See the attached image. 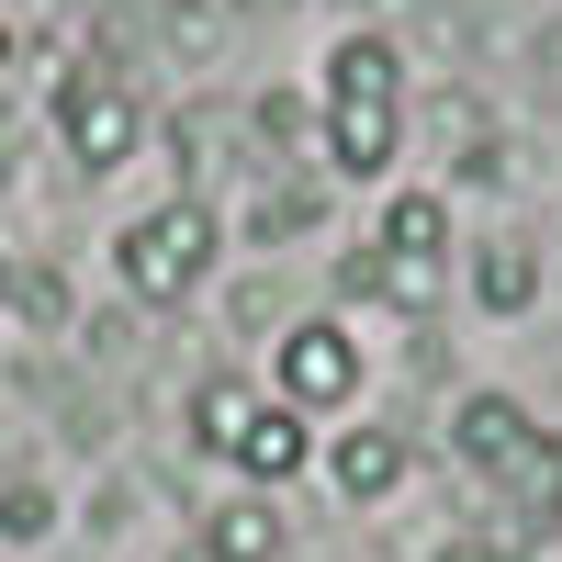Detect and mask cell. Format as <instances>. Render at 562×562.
Here are the masks:
<instances>
[{"mask_svg":"<svg viewBox=\"0 0 562 562\" xmlns=\"http://www.w3.org/2000/svg\"><path fill=\"white\" fill-rule=\"evenodd\" d=\"M214 248H225V237H214V203H203V192H180V203L135 214L124 237H113V281H124L135 304H158V315H169V304H192L203 281H214Z\"/></svg>","mask_w":562,"mask_h":562,"instance_id":"obj_1","label":"cell"},{"mask_svg":"<svg viewBox=\"0 0 562 562\" xmlns=\"http://www.w3.org/2000/svg\"><path fill=\"white\" fill-rule=\"evenodd\" d=\"M45 90H57V135H68V158H79V169H124V158H135L147 113H135L124 68L79 57V68H57V79H45Z\"/></svg>","mask_w":562,"mask_h":562,"instance_id":"obj_2","label":"cell"},{"mask_svg":"<svg viewBox=\"0 0 562 562\" xmlns=\"http://www.w3.org/2000/svg\"><path fill=\"white\" fill-rule=\"evenodd\" d=\"M270 371H281V394L270 405H293V416H326V405H349L360 394V338L338 315H293L270 338Z\"/></svg>","mask_w":562,"mask_h":562,"instance_id":"obj_3","label":"cell"},{"mask_svg":"<svg viewBox=\"0 0 562 562\" xmlns=\"http://www.w3.org/2000/svg\"><path fill=\"white\" fill-rule=\"evenodd\" d=\"M529 439H540V416H529L518 394H461V405H450V461H461L473 484H495Z\"/></svg>","mask_w":562,"mask_h":562,"instance_id":"obj_4","label":"cell"},{"mask_svg":"<svg viewBox=\"0 0 562 562\" xmlns=\"http://www.w3.org/2000/svg\"><path fill=\"white\" fill-rule=\"evenodd\" d=\"M315 147H326L338 180H383V169L405 158V113H394V102H326V113H315Z\"/></svg>","mask_w":562,"mask_h":562,"instance_id":"obj_5","label":"cell"},{"mask_svg":"<svg viewBox=\"0 0 562 562\" xmlns=\"http://www.w3.org/2000/svg\"><path fill=\"white\" fill-rule=\"evenodd\" d=\"M405 34H383V23H360V34H338V57H326V102H394L405 113Z\"/></svg>","mask_w":562,"mask_h":562,"instance_id":"obj_6","label":"cell"},{"mask_svg":"<svg viewBox=\"0 0 562 562\" xmlns=\"http://www.w3.org/2000/svg\"><path fill=\"white\" fill-rule=\"evenodd\" d=\"M304 450H315V439H304V416H293V405H270V394L248 405V428L225 439V461H237V473H248V495L293 484V473H304Z\"/></svg>","mask_w":562,"mask_h":562,"instance_id":"obj_7","label":"cell"},{"mask_svg":"<svg viewBox=\"0 0 562 562\" xmlns=\"http://www.w3.org/2000/svg\"><path fill=\"white\" fill-rule=\"evenodd\" d=\"M281 540H293V529H281V506H270V495H214V506H203V551H192V562H281Z\"/></svg>","mask_w":562,"mask_h":562,"instance_id":"obj_8","label":"cell"},{"mask_svg":"<svg viewBox=\"0 0 562 562\" xmlns=\"http://www.w3.org/2000/svg\"><path fill=\"white\" fill-rule=\"evenodd\" d=\"M540 281H551L540 237H484V248H473V304H484V315H529Z\"/></svg>","mask_w":562,"mask_h":562,"instance_id":"obj_9","label":"cell"},{"mask_svg":"<svg viewBox=\"0 0 562 562\" xmlns=\"http://www.w3.org/2000/svg\"><path fill=\"white\" fill-rule=\"evenodd\" d=\"M405 461H416L405 428H349V439H338V495H349V506H383V495L405 484Z\"/></svg>","mask_w":562,"mask_h":562,"instance_id":"obj_10","label":"cell"},{"mask_svg":"<svg viewBox=\"0 0 562 562\" xmlns=\"http://www.w3.org/2000/svg\"><path fill=\"white\" fill-rule=\"evenodd\" d=\"M315 225H326V180H304V169L259 180V203H248V237L259 248H293V237H315Z\"/></svg>","mask_w":562,"mask_h":562,"instance_id":"obj_11","label":"cell"},{"mask_svg":"<svg viewBox=\"0 0 562 562\" xmlns=\"http://www.w3.org/2000/svg\"><path fill=\"white\" fill-rule=\"evenodd\" d=\"M383 259H450V192H383Z\"/></svg>","mask_w":562,"mask_h":562,"instance_id":"obj_12","label":"cell"},{"mask_svg":"<svg viewBox=\"0 0 562 562\" xmlns=\"http://www.w3.org/2000/svg\"><path fill=\"white\" fill-rule=\"evenodd\" d=\"M0 540H12V551L57 540V484H45L34 461H12V473H0Z\"/></svg>","mask_w":562,"mask_h":562,"instance_id":"obj_13","label":"cell"},{"mask_svg":"<svg viewBox=\"0 0 562 562\" xmlns=\"http://www.w3.org/2000/svg\"><path fill=\"white\" fill-rule=\"evenodd\" d=\"M371 293H383L394 315L428 326V315H439V293H450V259H383V281H371Z\"/></svg>","mask_w":562,"mask_h":562,"instance_id":"obj_14","label":"cell"},{"mask_svg":"<svg viewBox=\"0 0 562 562\" xmlns=\"http://www.w3.org/2000/svg\"><path fill=\"white\" fill-rule=\"evenodd\" d=\"M248 124H259V147H270V158H304V147H315V102H293V90H259Z\"/></svg>","mask_w":562,"mask_h":562,"instance_id":"obj_15","label":"cell"},{"mask_svg":"<svg viewBox=\"0 0 562 562\" xmlns=\"http://www.w3.org/2000/svg\"><path fill=\"white\" fill-rule=\"evenodd\" d=\"M248 405H259V394H248V383H225V371H214V383L192 394V439H203V450L225 461V439H237V428H248Z\"/></svg>","mask_w":562,"mask_h":562,"instance_id":"obj_16","label":"cell"},{"mask_svg":"<svg viewBox=\"0 0 562 562\" xmlns=\"http://www.w3.org/2000/svg\"><path fill=\"white\" fill-rule=\"evenodd\" d=\"M147 34H169L180 57H214V45H225V0H158Z\"/></svg>","mask_w":562,"mask_h":562,"instance_id":"obj_17","label":"cell"},{"mask_svg":"<svg viewBox=\"0 0 562 562\" xmlns=\"http://www.w3.org/2000/svg\"><path fill=\"white\" fill-rule=\"evenodd\" d=\"M0 304H12L23 326H68V281H57V270L34 259V270H12V293H0Z\"/></svg>","mask_w":562,"mask_h":562,"instance_id":"obj_18","label":"cell"},{"mask_svg":"<svg viewBox=\"0 0 562 562\" xmlns=\"http://www.w3.org/2000/svg\"><path fill=\"white\" fill-rule=\"evenodd\" d=\"M450 180H461V192H506V180H518V135H484V147H461Z\"/></svg>","mask_w":562,"mask_h":562,"instance_id":"obj_19","label":"cell"},{"mask_svg":"<svg viewBox=\"0 0 562 562\" xmlns=\"http://www.w3.org/2000/svg\"><path fill=\"white\" fill-rule=\"evenodd\" d=\"M90 23H102V34H147L158 0H90Z\"/></svg>","mask_w":562,"mask_h":562,"instance_id":"obj_20","label":"cell"},{"mask_svg":"<svg viewBox=\"0 0 562 562\" xmlns=\"http://www.w3.org/2000/svg\"><path fill=\"white\" fill-rule=\"evenodd\" d=\"M90 529H102V540L135 529V484H102V495H90Z\"/></svg>","mask_w":562,"mask_h":562,"instance_id":"obj_21","label":"cell"},{"mask_svg":"<svg viewBox=\"0 0 562 562\" xmlns=\"http://www.w3.org/2000/svg\"><path fill=\"white\" fill-rule=\"evenodd\" d=\"M371 281H383V248H349V259H338V293L371 304Z\"/></svg>","mask_w":562,"mask_h":562,"instance_id":"obj_22","label":"cell"},{"mask_svg":"<svg viewBox=\"0 0 562 562\" xmlns=\"http://www.w3.org/2000/svg\"><path fill=\"white\" fill-rule=\"evenodd\" d=\"M428 562H495V551H484V540H450V551H428Z\"/></svg>","mask_w":562,"mask_h":562,"instance_id":"obj_23","label":"cell"},{"mask_svg":"<svg viewBox=\"0 0 562 562\" xmlns=\"http://www.w3.org/2000/svg\"><path fill=\"white\" fill-rule=\"evenodd\" d=\"M0 79H12V23H0Z\"/></svg>","mask_w":562,"mask_h":562,"instance_id":"obj_24","label":"cell"},{"mask_svg":"<svg viewBox=\"0 0 562 562\" xmlns=\"http://www.w3.org/2000/svg\"><path fill=\"white\" fill-rule=\"evenodd\" d=\"M0 293H12V259H0Z\"/></svg>","mask_w":562,"mask_h":562,"instance_id":"obj_25","label":"cell"},{"mask_svg":"<svg viewBox=\"0 0 562 562\" xmlns=\"http://www.w3.org/2000/svg\"><path fill=\"white\" fill-rule=\"evenodd\" d=\"M349 12H360V0H349Z\"/></svg>","mask_w":562,"mask_h":562,"instance_id":"obj_26","label":"cell"}]
</instances>
